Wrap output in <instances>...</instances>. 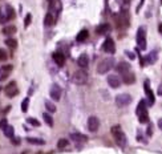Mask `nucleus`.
<instances>
[{
	"mask_svg": "<svg viewBox=\"0 0 162 154\" xmlns=\"http://www.w3.org/2000/svg\"><path fill=\"white\" fill-rule=\"evenodd\" d=\"M116 69H117L118 73H121V75H125V73H128V72L130 70V65H129L128 63H124V61H121V63L117 64Z\"/></svg>",
	"mask_w": 162,
	"mask_h": 154,
	"instance_id": "obj_16",
	"label": "nucleus"
},
{
	"mask_svg": "<svg viewBox=\"0 0 162 154\" xmlns=\"http://www.w3.org/2000/svg\"><path fill=\"white\" fill-rule=\"evenodd\" d=\"M109 31H110V25H109L108 23H104L96 28V32L99 33V35H105V33L109 32Z\"/></svg>",
	"mask_w": 162,
	"mask_h": 154,
	"instance_id": "obj_20",
	"label": "nucleus"
},
{
	"mask_svg": "<svg viewBox=\"0 0 162 154\" xmlns=\"http://www.w3.org/2000/svg\"><path fill=\"white\" fill-rule=\"evenodd\" d=\"M136 113L138 116V120L141 124H145V122L149 121V116H148V108H146V102L143 100L140 101L138 106L136 109Z\"/></svg>",
	"mask_w": 162,
	"mask_h": 154,
	"instance_id": "obj_2",
	"label": "nucleus"
},
{
	"mask_svg": "<svg viewBox=\"0 0 162 154\" xmlns=\"http://www.w3.org/2000/svg\"><path fill=\"white\" fill-rule=\"evenodd\" d=\"M122 81L128 85H132V84H134V81H136V76H134L133 72H128V73H125V75H122Z\"/></svg>",
	"mask_w": 162,
	"mask_h": 154,
	"instance_id": "obj_17",
	"label": "nucleus"
},
{
	"mask_svg": "<svg viewBox=\"0 0 162 154\" xmlns=\"http://www.w3.org/2000/svg\"><path fill=\"white\" fill-rule=\"evenodd\" d=\"M158 128H160L161 130H162V118L158 120Z\"/></svg>",
	"mask_w": 162,
	"mask_h": 154,
	"instance_id": "obj_38",
	"label": "nucleus"
},
{
	"mask_svg": "<svg viewBox=\"0 0 162 154\" xmlns=\"http://www.w3.org/2000/svg\"><path fill=\"white\" fill-rule=\"evenodd\" d=\"M28 105H29V98H24L23 102H21V112L25 113L28 110Z\"/></svg>",
	"mask_w": 162,
	"mask_h": 154,
	"instance_id": "obj_30",
	"label": "nucleus"
},
{
	"mask_svg": "<svg viewBox=\"0 0 162 154\" xmlns=\"http://www.w3.org/2000/svg\"><path fill=\"white\" fill-rule=\"evenodd\" d=\"M137 45H138L140 49H146V29L145 27H140L138 31H137Z\"/></svg>",
	"mask_w": 162,
	"mask_h": 154,
	"instance_id": "obj_4",
	"label": "nucleus"
},
{
	"mask_svg": "<svg viewBox=\"0 0 162 154\" xmlns=\"http://www.w3.org/2000/svg\"><path fill=\"white\" fill-rule=\"evenodd\" d=\"M12 140H13V144H15V145H17V144H19V138H15V137H12Z\"/></svg>",
	"mask_w": 162,
	"mask_h": 154,
	"instance_id": "obj_39",
	"label": "nucleus"
},
{
	"mask_svg": "<svg viewBox=\"0 0 162 154\" xmlns=\"http://www.w3.org/2000/svg\"><path fill=\"white\" fill-rule=\"evenodd\" d=\"M77 64L80 68H88V65H89V57H88V55L82 53L80 57H78L77 60Z\"/></svg>",
	"mask_w": 162,
	"mask_h": 154,
	"instance_id": "obj_19",
	"label": "nucleus"
},
{
	"mask_svg": "<svg viewBox=\"0 0 162 154\" xmlns=\"http://www.w3.org/2000/svg\"><path fill=\"white\" fill-rule=\"evenodd\" d=\"M11 70H12V65H3L0 68V81L7 78V77L10 76Z\"/></svg>",
	"mask_w": 162,
	"mask_h": 154,
	"instance_id": "obj_15",
	"label": "nucleus"
},
{
	"mask_svg": "<svg viewBox=\"0 0 162 154\" xmlns=\"http://www.w3.org/2000/svg\"><path fill=\"white\" fill-rule=\"evenodd\" d=\"M102 49L104 52H106V53H110L113 55L116 52V44H114V40L112 37H108L104 41V45H102Z\"/></svg>",
	"mask_w": 162,
	"mask_h": 154,
	"instance_id": "obj_9",
	"label": "nucleus"
},
{
	"mask_svg": "<svg viewBox=\"0 0 162 154\" xmlns=\"http://www.w3.org/2000/svg\"><path fill=\"white\" fill-rule=\"evenodd\" d=\"M44 24H45V25H48V27L53 25V24H54V16H53V15H52V13H47V15H45Z\"/></svg>",
	"mask_w": 162,
	"mask_h": 154,
	"instance_id": "obj_23",
	"label": "nucleus"
},
{
	"mask_svg": "<svg viewBox=\"0 0 162 154\" xmlns=\"http://www.w3.org/2000/svg\"><path fill=\"white\" fill-rule=\"evenodd\" d=\"M3 33H4V35H7V36L15 35V33H16V27H15V25H7V27H4Z\"/></svg>",
	"mask_w": 162,
	"mask_h": 154,
	"instance_id": "obj_22",
	"label": "nucleus"
},
{
	"mask_svg": "<svg viewBox=\"0 0 162 154\" xmlns=\"http://www.w3.org/2000/svg\"><path fill=\"white\" fill-rule=\"evenodd\" d=\"M68 140H64V138H61V140H59V142H57V147L59 149H64V147L68 146Z\"/></svg>",
	"mask_w": 162,
	"mask_h": 154,
	"instance_id": "obj_31",
	"label": "nucleus"
},
{
	"mask_svg": "<svg viewBox=\"0 0 162 154\" xmlns=\"http://www.w3.org/2000/svg\"><path fill=\"white\" fill-rule=\"evenodd\" d=\"M31 19H32V15L28 13L25 16V21H24V25H25V28H28L29 27V24H31Z\"/></svg>",
	"mask_w": 162,
	"mask_h": 154,
	"instance_id": "obj_35",
	"label": "nucleus"
},
{
	"mask_svg": "<svg viewBox=\"0 0 162 154\" xmlns=\"http://www.w3.org/2000/svg\"><path fill=\"white\" fill-rule=\"evenodd\" d=\"M52 58H53L54 63L59 67H64V64H65V56H64V53H61V52H53Z\"/></svg>",
	"mask_w": 162,
	"mask_h": 154,
	"instance_id": "obj_14",
	"label": "nucleus"
},
{
	"mask_svg": "<svg viewBox=\"0 0 162 154\" xmlns=\"http://www.w3.org/2000/svg\"><path fill=\"white\" fill-rule=\"evenodd\" d=\"M72 80H73V82H75V84L84 85L85 82L88 81V73L85 72V70H82V69H78V70H76V72L73 73Z\"/></svg>",
	"mask_w": 162,
	"mask_h": 154,
	"instance_id": "obj_5",
	"label": "nucleus"
},
{
	"mask_svg": "<svg viewBox=\"0 0 162 154\" xmlns=\"http://www.w3.org/2000/svg\"><path fill=\"white\" fill-rule=\"evenodd\" d=\"M110 132H112V135H113V138H114L116 144H117L118 146H121V147L126 146V135L122 132L120 125H114Z\"/></svg>",
	"mask_w": 162,
	"mask_h": 154,
	"instance_id": "obj_1",
	"label": "nucleus"
},
{
	"mask_svg": "<svg viewBox=\"0 0 162 154\" xmlns=\"http://www.w3.org/2000/svg\"><path fill=\"white\" fill-rule=\"evenodd\" d=\"M45 108L48 109V112H52V113L56 112V106H54L51 101H45Z\"/></svg>",
	"mask_w": 162,
	"mask_h": 154,
	"instance_id": "obj_32",
	"label": "nucleus"
},
{
	"mask_svg": "<svg viewBox=\"0 0 162 154\" xmlns=\"http://www.w3.org/2000/svg\"><path fill=\"white\" fill-rule=\"evenodd\" d=\"M113 65H114V60H113L112 57L105 58L101 63H99V65H97V72H99L100 75H105V73H108L109 70L112 69Z\"/></svg>",
	"mask_w": 162,
	"mask_h": 154,
	"instance_id": "obj_3",
	"label": "nucleus"
},
{
	"mask_svg": "<svg viewBox=\"0 0 162 154\" xmlns=\"http://www.w3.org/2000/svg\"><path fill=\"white\" fill-rule=\"evenodd\" d=\"M143 1H145V0H141V3H140V7H141V5L143 4ZM140 7H138V8H140Z\"/></svg>",
	"mask_w": 162,
	"mask_h": 154,
	"instance_id": "obj_41",
	"label": "nucleus"
},
{
	"mask_svg": "<svg viewBox=\"0 0 162 154\" xmlns=\"http://www.w3.org/2000/svg\"><path fill=\"white\" fill-rule=\"evenodd\" d=\"M130 102H132V96L128 93H121L116 97V104H117L118 108H124V106L129 105Z\"/></svg>",
	"mask_w": 162,
	"mask_h": 154,
	"instance_id": "obj_6",
	"label": "nucleus"
},
{
	"mask_svg": "<svg viewBox=\"0 0 162 154\" xmlns=\"http://www.w3.org/2000/svg\"><path fill=\"white\" fill-rule=\"evenodd\" d=\"M5 45L10 47L11 49H16L17 48V41L15 39H12V37H8L7 40H5Z\"/></svg>",
	"mask_w": 162,
	"mask_h": 154,
	"instance_id": "obj_24",
	"label": "nucleus"
},
{
	"mask_svg": "<svg viewBox=\"0 0 162 154\" xmlns=\"http://www.w3.org/2000/svg\"><path fill=\"white\" fill-rule=\"evenodd\" d=\"M71 138L75 141H80V142H84V141H87V135H82V134H78V133H73L71 134Z\"/></svg>",
	"mask_w": 162,
	"mask_h": 154,
	"instance_id": "obj_25",
	"label": "nucleus"
},
{
	"mask_svg": "<svg viewBox=\"0 0 162 154\" xmlns=\"http://www.w3.org/2000/svg\"><path fill=\"white\" fill-rule=\"evenodd\" d=\"M27 122L31 125H33V126H40V122L37 121V120H35V118H32V117H29V118H27Z\"/></svg>",
	"mask_w": 162,
	"mask_h": 154,
	"instance_id": "obj_34",
	"label": "nucleus"
},
{
	"mask_svg": "<svg viewBox=\"0 0 162 154\" xmlns=\"http://www.w3.org/2000/svg\"><path fill=\"white\" fill-rule=\"evenodd\" d=\"M8 58V53L5 49H1L0 48V61H5Z\"/></svg>",
	"mask_w": 162,
	"mask_h": 154,
	"instance_id": "obj_33",
	"label": "nucleus"
},
{
	"mask_svg": "<svg viewBox=\"0 0 162 154\" xmlns=\"http://www.w3.org/2000/svg\"><path fill=\"white\" fill-rule=\"evenodd\" d=\"M7 125H8V122H7V120L5 118L0 120V129H1V130H4V129L7 128Z\"/></svg>",
	"mask_w": 162,
	"mask_h": 154,
	"instance_id": "obj_36",
	"label": "nucleus"
},
{
	"mask_svg": "<svg viewBox=\"0 0 162 154\" xmlns=\"http://www.w3.org/2000/svg\"><path fill=\"white\" fill-rule=\"evenodd\" d=\"M5 10H7V15H5V17H7L8 20H10V19H13V17H15L13 8H12L11 5H7V7H5Z\"/></svg>",
	"mask_w": 162,
	"mask_h": 154,
	"instance_id": "obj_27",
	"label": "nucleus"
},
{
	"mask_svg": "<svg viewBox=\"0 0 162 154\" xmlns=\"http://www.w3.org/2000/svg\"><path fill=\"white\" fill-rule=\"evenodd\" d=\"M7 20H8V19L4 16V15H3V13H0V24H4Z\"/></svg>",
	"mask_w": 162,
	"mask_h": 154,
	"instance_id": "obj_37",
	"label": "nucleus"
},
{
	"mask_svg": "<svg viewBox=\"0 0 162 154\" xmlns=\"http://www.w3.org/2000/svg\"><path fill=\"white\" fill-rule=\"evenodd\" d=\"M99 128H100V120L96 116H90L88 118V129H89V132L94 133V132L99 130Z\"/></svg>",
	"mask_w": 162,
	"mask_h": 154,
	"instance_id": "obj_10",
	"label": "nucleus"
},
{
	"mask_svg": "<svg viewBox=\"0 0 162 154\" xmlns=\"http://www.w3.org/2000/svg\"><path fill=\"white\" fill-rule=\"evenodd\" d=\"M158 32L162 33V24H160V25H158Z\"/></svg>",
	"mask_w": 162,
	"mask_h": 154,
	"instance_id": "obj_40",
	"label": "nucleus"
},
{
	"mask_svg": "<svg viewBox=\"0 0 162 154\" xmlns=\"http://www.w3.org/2000/svg\"><path fill=\"white\" fill-rule=\"evenodd\" d=\"M88 37H89V31L82 29V31H80V32L77 33V36H76V41L77 43H84Z\"/></svg>",
	"mask_w": 162,
	"mask_h": 154,
	"instance_id": "obj_18",
	"label": "nucleus"
},
{
	"mask_svg": "<svg viewBox=\"0 0 162 154\" xmlns=\"http://www.w3.org/2000/svg\"><path fill=\"white\" fill-rule=\"evenodd\" d=\"M143 89H145V93H146V96H148V98H149V104L153 105V104H154V94H153V90H152L150 85H149L148 80L143 82Z\"/></svg>",
	"mask_w": 162,
	"mask_h": 154,
	"instance_id": "obj_13",
	"label": "nucleus"
},
{
	"mask_svg": "<svg viewBox=\"0 0 162 154\" xmlns=\"http://www.w3.org/2000/svg\"><path fill=\"white\" fill-rule=\"evenodd\" d=\"M155 60H157V51H153V52H150V53L148 55V56H146L145 60H143V65H145V63H148V64H154Z\"/></svg>",
	"mask_w": 162,
	"mask_h": 154,
	"instance_id": "obj_21",
	"label": "nucleus"
},
{
	"mask_svg": "<svg viewBox=\"0 0 162 154\" xmlns=\"http://www.w3.org/2000/svg\"><path fill=\"white\" fill-rule=\"evenodd\" d=\"M108 84H109V87L110 88H120V85H121V80L118 78V76L117 75H109L108 76Z\"/></svg>",
	"mask_w": 162,
	"mask_h": 154,
	"instance_id": "obj_12",
	"label": "nucleus"
},
{
	"mask_svg": "<svg viewBox=\"0 0 162 154\" xmlns=\"http://www.w3.org/2000/svg\"><path fill=\"white\" fill-rule=\"evenodd\" d=\"M49 94H51V97L53 98L54 101H60V98H61V88L57 84H53V85H52V88H51V90H49Z\"/></svg>",
	"mask_w": 162,
	"mask_h": 154,
	"instance_id": "obj_11",
	"label": "nucleus"
},
{
	"mask_svg": "<svg viewBox=\"0 0 162 154\" xmlns=\"http://www.w3.org/2000/svg\"><path fill=\"white\" fill-rule=\"evenodd\" d=\"M3 132H4V134L7 135L8 138H12L13 137V134H15V130H13V128H12L11 125H7V128H5Z\"/></svg>",
	"mask_w": 162,
	"mask_h": 154,
	"instance_id": "obj_26",
	"label": "nucleus"
},
{
	"mask_svg": "<svg viewBox=\"0 0 162 154\" xmlns=\"http://www.w3.org/2000/svg\"><path fill=\"white\" fill-rule=\"evenodd\" d=\"M117 27L118 28H126V27H129V13H128L126 11H122L121 13L118 15Z\"/></svg>",
	"mask_w": 162,
	"mask_h": 154,
	"instance_id": "obj_7",
	"label": "nucleus"
},
{
	"mask_svg": "<svg viewBox=\"0 0 162 154\" xmlns=\"http://www.w3.org/2000/svg\"><path fill=\"white\" fill-rule=\"evenodd\" d=\"M4 93H5V96H7V97H15V96H17V94H19V88H17L16 82H15V81L10 82V84L5 87Z\"/></svg>",
	"mask_w": 162,
	"mask_h": 154,
	"instance_id": "obj_8",
	"label": "nucleus"
},
{
	"mask_svg": "<svg viewBox=\"0 0 162 154\" xmlns=\"http://www.w3.org/2000/svg\"><path fill=\"white\" fill-rule=\"evenodd\" d=\"M161 3H162V0H161Z\"/></svg>",
	"mask_w": 162,
	"mask_h": 154,
	"instance_id": "obj_42",
	"label": "nucleus"
},
{
	"mask_svg": "<svg viewBox=\"0 0 162 154\" xmlns=\"http://www.w3.org/2000/svg\"><path fill=\"white\" fill-rule=\"evenodd\" d=\"M43 118H44V121L47 122L48 126H53V118H52L48 113H44V114H43Z\"/></svg>",
	"mask_w": 162,
	"mask_h": 154,
	"instance_id": "obj_29",
	"label": "nucleus"
},
{
	"mask_svg": "<svg viewBox=\"0 0 162 154\" xmlns=\"http://www.w3.org/2000/svg\"><path fill=\"white\" fill-rule=\"evenodd\" d=\"M27 141H28L29 144H32V145H44L45 144L43 140H39V138H31V137L27 138Z\"/></svg>",
	"mask_w": 162,
	"mask_h": 154,
	"instance_id": "obj_28",
	"label": "nucleus"
}]
</instances>
